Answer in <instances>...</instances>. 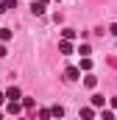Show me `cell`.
Wrapping results in <instances>:
<instances>
[{
  "label": "cell",
  "instance_id": "1",
  "mask_svg": "<svg viewBox=\"0 0 117 120\" xmlns=\"http://www.w3.org/2000/svg\"><path fill=\"white\" fill-rule=\"evenodd\" d=\"M58 53L70 56V53H73V39H61V42H58Z\"/></svg>",
  "mask_w": 117,
  "mask_h": 120
},
{
  "label": "cell",
  "instance_id": "2",
  "mask_svg": "<svg viewBox=\"0 0 117 120\" xmlns=\"http://www.w3.org/2000/svg\"><path fill=\"white\" fill-rule=\"evenodd\" d=\"M64 78H67V81H78V78H81V70H78V67H67V70H64Z\"/></svg>",
  "mask_w": 117,
  "mask_h": 120
},
{
  "label": "cell",
  "instance_id": "3",
  "mask_svg": "<svg viewBox=\"0 0 117 120\" xmlns=\"http://www.w3.org/2000/svg\"><path fill=\"white\" fill-rule=\"evenodd\" d=\"M6 112H8V115H20V112H22V103H20V101H8Z\"/></svg>",
  "mask_w": 117,
  "mask_h": 120
},
{
  "label": "cell",
  "instance_id": "4",
  "mask_svg": "<svg viewBox=\"0 0 117 120\" xmlns=\"http://www.w3.org/2000/svg\"><path fill=\"white\" fill-rule=\"evenodd\" d=\"M31 11H33V14H45V3H42V0H33V3H31Z\"/></svg>",
  "mask_w": 117,
  "mask_h": 120
},
{
  "label": "cell",
  "instance_id": "5",
  "mask_svg": "<svg viewBox=\"0 0 117 120\" xmlns=\"http://www.w3.org/2000/svg\"><path fill=\"white\" fill-rule=\"evenodd\" d=\"M6 98H8V101H20V98H22V92L17 90V87H11V90L6 92Z\"/></svg>",
  "mask_w": 117,
  "mask_h": 120
},
{
  "label": "cell",
  "instance_id": "6",
  "mask_svg": "<svg viewBox=\"0 0 117 120\" xmlns=\"http://www.w3.org/2000/svg\"><path fill=\"white\" fill-rule=\"evenodd\" d=\"M14 34H11V28H0V42H8Z\"/></svg>",
  "mask_w": 117,
  "mask_h": 120
},
{
  "label": "cell",
  "instance_id": "7",
  "mask_svg": "<svg viewBox=\"0 0 117 120\" xmlns=\"http://www.w3.org/2000/svg\"><path fill=\"white\" fill-rule=\"evenodd\" d=\"M103 103H106V98H103V95H92V106H95V109H98V106H103Z\"/></svg>",
  "mask_w": 117,
  "mask_h": 120
},
{
  "label": "cell",
  "instance_id": "8",
  "mask_svg": "<svg viewBox=\"0 0 117 120\" xmlns=\"http://www.w3.org/2000/svg\"><path fill=\"white\" fill-rule=\"evenodd\" d=\"M84 84H87L89 90H95V87H98V78H95V75H87V78H84Z\"/></svg>",
  "mask_w": 117,
  "mask_h": 120
},
{
  "label": "cell",
  "instance_id": "9",
  "mask_svg": "<svg viewBox=\"0 0 117 120\" xmlns=\"http://www.w3.org/2000/svg\"><path fill=\"white\" fill-rule=\"evenodd\" d=\"M78 70H92V59H89V56H84V59H81V67H78Z\"/></svg>",
  "mask_w": 117,
  "mask_h": 120
},
{
  "label": "cell",
  "instance_id": "10",
  "mask_svg": "<svg viewBox=\"0 0 117 120\" xmlns=\"http://www.w3.org/2000/svg\"><path fill=\"white\" fill-rule=\"evenodd\" d=\"M61 39H75V31H73V28H64V31H61Z\"/></svg>",
  "mask_w": 117,
  "mask_h": 120
},
{
  "label": "cell",
  "instance_id": "11",
  "mask_svg": "<svg viewBox=\"0 0 117 120\" xmlns=\"http://www.w3.org/2000/svg\"><path fill=\"white\" fill-rule=\"evenodd\" d=\"M61 115H64L61 106H50V117H61Z\"/></svg>",
  "mask_w": 117,
  "mask_h": 120
},
{
  "label": "cell",
  "instance_id": "12",
  "mask_svg": "<svg viewBox=\"0 0 117 120\" xmlns=\"http://www.w3.org/2000/svg\"><path fill=\"white\" fill-rule=\"evenodd\" d=\"M81 117H95V106H87V109H81Z\"/></svg>",
  "mask_w": 117,
  "mask_h": 120
},
{
  "label": "cell",
  "instance_id": "13",
  "mask_svg": "<svg viewBox=\"0 0 117 120\" xmlns=\"http://www.w3.org/2000/svg\"><path fill=\"white\" fill-rule=\"evenodd\" d=\"M78 53H81V56H89V53H92V48H89L87 42H84V45H81V48H78Z\"/></svg>",
  "mask_w": 117,
  "mask_h": 120
},
{
  "label": "cell",
  "instance_id": "14",
  "mask_svg": "<svg viewBox=\"0 0 117 120\" xmlns=\"http://www.w3.org/2000/svg\"><path fill=\"white\" fill-rule=\"evenodd\" d=\"M22 109H33V98H22Z\"/></svg>",
  "mask_w": 117,
  "mask_h": 120
},
{
  "label": "cell",
  "instance_id": "15",
  "mask_svg": "<svg viewBox=\"0 0 117 120\" xmlns=\"http://www.w3.org/2000/svg\"><path fill=\"white\" fill-rule=\"evenodd\" d=\"M3 3H6V11L8 8H17V0H3Z\"/></svg>",
  "mask_w": 117,
  "mask_h": 120
},
{
  "label": "cell",
  "instance_id": "16",
  "mask_svg": "<svg viewBox=\"0 0 117 120\" xmlns=\"http://www.w3.org/2000/svg\"><path fill=\"white\" fill-rule=\"evenodd\" d=\"M6 56V42H0V59Z\"/></svg>",
  "mask_w": 117,
  "mask_h": 120
},
{
  "label": "cell",
  "instance_id": "17",
  "mask_svg": "<svg viewBox=\"0 0 117 120\" xmlns=\"http://www.w3.org/2000/svg\"><path fill=\"white\" fill-rule=\"evenodd\" d=\"M109 31H112V34H114V36H117V22H114V25H112V28H109Z\"/></svg>",
  "mask_w": 117,
  "mask_h": 120
},
{
  "label": "cell",
  "instance_id": "18",
  "mask_svg": "<svg viewBox=\"0 0 117 120\" xmlns=\"http://www.w3.org/2000/svg\"><path fill=\"white\" fill-rule=\"evenodd\" d=\"M3 11H6V3H3V0H0V14H3Z\"/></svg>",
  "mask_w": 117,
  "mask_h": 120
},
{
  "label": "cell",
  "instance_id": "19",
  "mask_svg": "<svg viewBox=\"0 0 117 120\" xmlns=\"http://www.w3.org/2000/svg\"><path fill=\"white\" fill-rule=\"evenodd\" d=\"M3 101H6V92H0V103H3Z\"/></svg>",
  "mask_w": 117,
  "mask_h": 120
}]
</instances>
